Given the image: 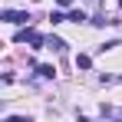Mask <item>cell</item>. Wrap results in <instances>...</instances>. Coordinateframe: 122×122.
Returning a JSON list of instances; mask_svg holds the SVG:
<instances>
[{
    "instance_id": "30bf717a",
    "label": "cell",
    "mask_w": 122,
    "mask_h": 122,
    "mask_svg": "<svg viewBox=\"0 0 122 122\" xmlns=\"http://www.w3.org/2000/svg\"><path fill=\"white\" fill-rule=\"evenodd\" d=\"M79 122H92V119H86V116H79Z\"/></svg>"
},
{
    "instance_id": "ba28073f",
    "label": "cell",
    "mask_w": 122,
    "mask_h": 122,
    "mask_svg": "<svg viewBox=\"0 0 122 122\" xmlns=\"http://www.w3.org/2000/svg\"><path fill=\"white\" fill-rule=\"evenodd\" d=\"M3 122H33V119H30V116H7Z\"/></svg>"
},
{
    "instance_id": "4fadbf2b",
    "label": "cell",
    "mask_w": 122,
    "mask_h": 122,
    "mask_svg": "<svg viewBox=\"0 0 122 122\" xmlns=\"http://www.w3.org/2000/svg\"><path fill=\"white\" fill-rule=\"evenodd\" d=\"M33 3H36V0H33Z\"/></svg>"
},
{
    "instance_id": "8992f818",
    "label": "cell",
    "mask_w": 122,
    "mask_h": 122,
    "mask_svg": "<svg viewBox=\"0 0 122 122\" xmlns=\"http://www.w3.org/2000/svg\"><path fill=\"white\" fill-rule=\"evenodd\" d=\"M89 66H92V60H89V56H82V53H79V56H76V69H89Z\"/></svg>"
},
{
    "instance_id": "8fae6325",
    "label": "cell",
    "mask_w": 122,
    "mask_h": 122,
    "mask_svg": "<svg viewBox=\"0 0 122 122\" xmlns=\"http://www.w3.org/2000/svg\"><path fill=\"white\" fill-rule=\"evenodd\" d=\"M86 3H96V0H86Z\"/></svg>"
},
{
    "instance_id": "6da1fadb",
    "label": "cell",
    "mask_w": 122,
    "mask_h": 122,
    "mask_svg": "<svg viewBox=\"0 0 122 122\" xmlns=\"http://www.w3.org/2000/svg\"><path fill=\"white\" fill-rule=\"evenodd\" d=\"M17 40H20V43H30L33 50H40V46H46V40H43V36L36 33V30H20V33H17Z\"/></svg>"
},
{
    "instance_id": "3957f363",
    "label": "cell",
    "mask_w": 122,
    "mask_h": 122,
    "mask_svg": "<svg viewBox=\"0 0 122 122\" xmlns=\"http://www.w3.org/2000/svg\"><path fill=\"white\" fill-rule=\"evenodd\" d=\"M46 46H50V50H56V53H63V50H66V43H63L60 36H46Z\"/></svg>"
},
{
    "instance_id": "9c48e42d",
    "label": "cell",
    "mask_w": 122,
    "mask_h": 122,
    "mask_svg": "<svg viewBox=\"0 0 122 122\" xmlns=\"http://www.w3.org/2000/svg\"><path fill=\"white\" fill-rule=\"evenodd\" d=\"M56 3H60V7H69V3H73V0H56Z\"/></svg>"
},
{
    "instance_id": "52a82bcc",
    "label": "cell",
    "mask_w": 122,
    "mask_h": 122,
    "mask_svg": "<svg viewBox=\"0 0 122 122\" xmlns=\"http://www.w3.org/2000/svg\"><path fill=\"white\" fill-rule=\"evenodd\" d=\"M50 20H53V23H66V20H69V17H66L63 10H53V13H50Z\"/></svg>"
},
{
    "instance_id": "7c38bea8",
    "label": "cell",
    "mask_w": 122,
    "mask_h": 122,
    "mask_svg": "<svg viewBox=\"0 0 122 122\" xmlns=\"http://www.w3.org/2000/svg\"><path fill=\"white\" fill-rule=\"evenodd\" d=\"M119 7H122V0H119Z\"/></svg>"
},
{
    "instance_id": "277c9868",
    "label": "cell",
    "mask_w": 122,
    "mask_h": 122,
    "mask_svg": "<svg viewBox=\"0 0 122 122\" xmlns=\"http://www.w3.org/2000/svg\"><path fill=\"white\" fill-rule=\"evenodd\" d=\"M36 73H40L43 79H53V76H56V69H53V66H36Z\"/></svg>"
},
{
    "instance_id": "5b68a950",
    "label": "cell",
    "mask_w": 122,
    "mask_h": 122,
    "mask_svg": "<svg viewBox=\"0 0 122 122\" xmlns=\"http://www.w3.org/2000/svg\"><path fill=\"white\" fill-rule=\"evenodd\" d=\"M73 23H86V10H73V13H66Z\"/></svg>"
},
{
    "instance_id": "7a4b0ae2",
    "label": "cell",
    "mask_w": 122,
    "mask_h": 122,
    "mask_svg": "<svg viewBox=\"0 0 122 122\" xmlns=\"http://www.w3.org/2000/svg\"><path fill=\"white\" fill-rule=\"evenodd\" d=\"M3 20L7 23H26V20H33L30 13H20V10H3Z\"/></svg>"
}]
</instances>
